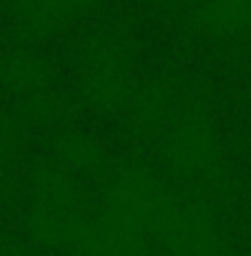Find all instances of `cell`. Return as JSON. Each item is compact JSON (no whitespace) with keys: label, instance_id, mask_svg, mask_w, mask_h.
<instances>
[{"label":"cell","instance_id":"3","mask_svg":"<svg viewBox=\"0 0 251 256\" xmlns=\"http://www.w3.org/2000/svg\"><path fill=\"white\" fill-rule=\"evenodd\" d=\"M196 18L209 32L251 29V0H205Z\"/></svg>","mask_w":251,"mask_h":256},{"label":"cell","instance_id":"2","mask_svg":"<svg viewBox=\"0 0 251 256\" xmlns=\"http://www.w3.org/2000/svg\"><path fill=\"white\" fill-rule=\"evenodd\" d=\"M98 4L102 0H24V18L36 32L51 36L89 16Z\"/></svg>","mask_w":251,"mask_h":256},{"label":"cell","instance_id":"1","mask_svg":"<svg viewBox=\"0 0 251 256\" xmlns=\"http://www.w3.org/2000/svg\"><path fill=\"white\" fill-rule=\"evenodd\" d=\"M82 96L91 105H116L131 92V67L127 56L114 45H100L87 56L80 76Z\"/></svg>","mask_w":251,"mask_h":256}]
</instances>
